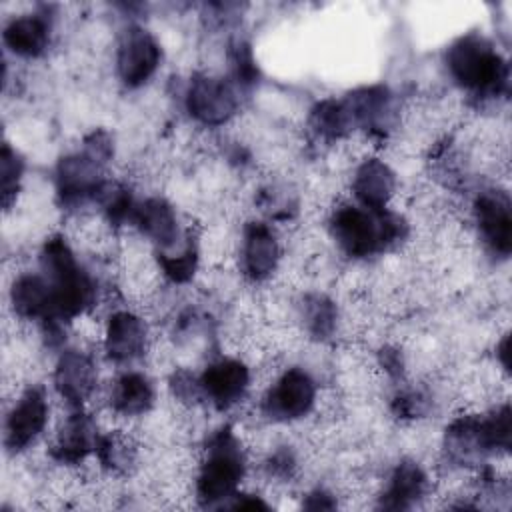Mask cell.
Listing matches in <instances>:
<instances>
[{"mask_svg": "<svg viewBox=\"0 0 512 512\" xmlns=\"http://www.w3.org/2000/svg\"><path fill=\"white\" fill-rule=\"evenodd\" d=\"M96 426L92 418L80 408L66 416L56 434L52 454L60 464H80L96 446Z\"/></svg>", "mask_w": 512, "mask_h": 512, "instance_id": "cell-17", "label": "cell"}, {"mask_svg": "<svg viewBox=\"0 0 512 512\" xmlns=\"http://www.w3.org/2000/svg\"><path fill=\"white\" fill-rule=\"evenodd\" d=\"M474 220L482 242L500 256H508L512 248V214L510 198L502 190L480 192L474 200Z\"/></svg>", "mask_w": 512, "mask_h": 512, "instance_id": "cell-10", "label": "cell"}, {"mask_svg": "<svg viewBox=\"0 0 512 512\" xmlns=\"http://www.w3.org/2000/svg\"><path fill=\"white\" fill-rule=\"evenodd\" d=\"M22 176V160L8 144L2 148V192H4V206H10V198L18 188Z\"/></svg>", "mask_w": 512, "mask_h": 512, "instance_id": "cell-24", "label": "cell"}, {"mask_svg": "<svg viewBox=\"0 0 512 512\" xmlns=\"http://www.w3.org/2000/svg\"><path fill=\"white\" fill-rule=\"evenodd\" d=\"M186 110L204 126H222L238 110L236 86L210 74H196L186 88Z\"/></svg>", "mask_w": 512, "mask_h": 512, "instance_id": "cell-7", "label": "cell"}, {"mask_svg": "<svg viewBox=\"0 0 512 512\" xmlns=\"http://www.w3.org/2000/svg\"><path fill=\"white\" fill-rule=\"evenodd\" d=\"M406 232L404 220L384 210H370L358 204L340 206L330 218V234L350 258H368L392 246Z\"/></svg>", "mask_w": 512, "mask_h": 512, "instance_id": "cell-2", "label": "cell"}, {"mask_svg": "<svg viewBox=\"0 0 512 512\" xmlns=\"http://www.w3.org/2000/svg\"><path fill=\"white\" fill-rule=\"evenodd\" d=\"M10 304L22 320H44L50 318V288L44 274L24 272L18 274L10 288Z\"/></svg>", "mask_w": 512, "mask_h": 512, "instance_id": "cell-20", "label": "cell"}, {"mask_svg": "<svg viewBox=\"0 0 512 512\" xmlns=\"http://www.w3.org/2000/svg\"><path fill=\"white\" fill-rule=\"evenodd\" d=\"M50 404L46 392L38 386L26 388L12 404L4 420V446L8 452H24L46 430Z\"/></svg>", "mask_w": 512, "mask_h": 512, "instance_id": "cell-6", "label": "cell"}, {"mask_svg": "<svg viewBox=\"0 0 512 512\" xmlns=\"http://www.w3.org/2000/svg\"><path fill=\"white\" fill-rule=\"evenodd\" d=\"M242 270L254 280L262 282L272 276L280 262V244L274 230L264 222H250L242 234Z\"/></svg>", "mask_w": 512, "mask_h": 512, "instance_id": "cell-13", "label": "cell"}, {"mask_svg": "<svg viewBox=\"0 0 512 512\" xmlns=\"http://www.w3.org/2000/svg\"><path fill=\"white\" fill-rule=\"evenodd\" d=\"M196 262H198V252L196 246L192 242L180 246L176 252H158V264L160 270L166 278H170L172 282H188L194 276L196 270Z\"/></svg>", "mask_w": 512, "mask_h": 512, "instance_id": "cell-23", "label": "cell"}, {"mask_svg": "<svg viewBox=\"0 0 512 512\" xmlns=\"http://www.w3.org/2000/svg\"><path fill=\"white\" fill-rule=\"evenodd\" d=\"M396 192V174L382 158H366L352 176V194L358 206L370 210L388 208Z\"/></svg>", "mask_w": 512, "mask_h": 512, "instance_id": "cell-15", "label": "cell"}, {"mask_svg": "<svg viewBox=\"0 0 512 512\" xmlns=\"http://www.w3.org/2000/svg\"><path fill=\"white\" fill-rule=\"evenodd\" d=\"M304 508H308V510H332V508H336V500L332 498V494L318 488V490H314L306 496Z\"/></svg>", "mask_w": 512, "mask_h": 512, "instance_id": "cell-26", "label": "cell"}, {"mask_svg": "<svg viewBox=\"0 0 512 512\" xmlns=\"http://www.w3.org/2000/svg\"><path fill=\"white\" fill-rule=\"evenodd\" d=\"M302 320L306 332L316 340H326L336 332L338 310L324 294H308L302 304Z\"/></svg>", "mask_w": 512, "mask_h": 512, "instance_id": "cell-22", "label": "cell"}, {"mask_svg": "<svg viewBox=\"0 0 512 512\" xmlns=\"http://www.w3.org/2000/svg\"><path fill=\"white\" fill-rule=\"evenodd\" d=\"M310 130L326 142H334L344 138L346 134H350L354 130V122L352 116L348 112V106L344 100H334V98H326L320 100L312 110H310V118H308Z\"/></svg>", "mask_w": 512, "mask_h": 512, "instance_id": "cell-21", "label": "cell"}, {"mask_svg": "<svg viewBox=\"0 0 512 512\" xmlns=\"http://www.w3.org/2000/svg\"><path fill=\"white\" fill-rule=\"evenodd\" d=\"M102 340L104 354L110 362L130 364L146 354L148 328L138 314L130 310H116L106 320Z\"/></svg>", "mask_w": 512, "mask_h": 512, "instance_id": "cell-11", "label": "cell"}, {"mask_svg": "<svg viewBox=\"0 0 512 512\" xmlns=\"http://www.w3.org/2000/svg\"><path fill=\"white\" fill-rule=\"evenodd\" d=\"M4 46L20 58H36L50 44V22L40 14H20L6 22Z\"/></svg>", "mask_w": 512, "mask_h": 512, "instance_id": "cell-18", "label": "cell"}, {"mask_svg": "<svg viewBox=\"0 0 512 512\" xmlns=\"http://www.w3.org/2000/svg\"><path fill=\"white\" fill-rule=\"evenodd\" d=\"M318 400L314 378L300 366L286 368L262 398V412L276 422H294L308 416Z\"/></svg>", "mask_w": 512, "mask_h": 512, "instance_id": "cell-5", "label": "cell"}, {"mask_svg": "<svg viewBox=\"0 0 512 512\" xmlns=\"http://www.w3.org/2000/svg\"><path fill=\"white\" fill-rule=\"evenodd\" d=\"M266 468H268V474H270V476L288 480V478H292V474H294V470H296V458H294L292 450H288V448H278V450L268 458Z\"/></svg>", "mask_w": 512, "mask_h": 512, "instance_id": "cell-25", "label": "cell"}, {"mask_svg": "<svg viewBox=\"0 0 512 512\" xmlns=\"http://www.w3.org/2000/svg\"><path fill=\"white\" fill-rule=\"evenodd\" d=\"M156 392L150 378L142 372L120 374L110 388V410L122 418H134L146 414L154 404Z\"/></svg>", "mask_w": 512, "mask_h": 512, "instance_id": "cell-19", "label": "cell"}, {"mask_svg": "<svg viewBox=\"0 0 512 512\" xmlns=\"http://www.w3.org/2000/svg\"><path fill=\"white\" fill-rule=\"evenodd\" d=\"M244 476V448L232 428H220L210 436L204 448V458L196 474V498L204 506L234 498Z\"/></svg>", "mask_w": 512, "mask_h": 512, "instance_id": "cell-3", "label": "cell"}, {"mask_svg": "<svg viewBox=\"0 0 512 512\" xmlns=\"http://www.w3.org/2000/svg\"><path fill=\"white\" fill-rule=\"evenodd\" d=\"M134 226L158 252H168L180 244V226L174 208L164 198H146L134 208Z\"/></svg>", "mask_w": 512, "mask_h": 512, "instance_id": "cell-14", "label": "cell"}, {"mask_svg": "<svg viewBox=\"0 0 512 512\" xmlns=\"http://www.w3.org/2000/svg\"><path fill=\"white\" fill-rule=\"evenodd\" d=\"M200 396L214 408L228 410L244 400L250 388V368L238 358H220L206 366L198 378Z\"/></svg>", "mask_w": 512, "mask_h": 512, "instance_id": "cell-9", "label": "cell"}, {"mask_svg": "<svg viewBox=\"0 0 512 512\" xmlns=\"http://www.w3.org/2000/svg\"><path fill=\"white\" fill-rule=\"evenodd\" d=\"M40 268L50 288V326L74 320L92 306L96 296L94 280L62 236L46 240L40 252Z\"/></svg>", "mask_w": 512, "mask_h": 512, "instance_id": "cell-1", "label": "cell"}, {"mask_svg": "<svg viewBox=\"0 0 512 512\" xmlns=\"http://www.w3.org/2000/svg\"><path fill=\"white\" fill-rule=\"evenodd\" d=\"M428 474L414 460H402L388 476L386 488L380 496V506L390 510L414 508L428 494Z\"/></svg>", "mask_w": 512, "mask_h": 512, "instance_id": "cell-16", "label": "cell"}, {"mask_svg": "<svg viewBox=\"0 0 512 512\" xmlns=\"http://www.w3.org/2000/svg\"><path fill=\"white\" fill-rule=\"evenodd\" d=\"M446 68L452 80L476 94H498L506 88L508 68L492 44L478 36L466 34L446 50Z\"/></svg>", "mask_w": 512, "mask_h": 512, "instance_id": "cell-4", "label": "cell"}, {"mask_svg": "<svg viewBox=\"0 0 512 512\" xmlns=\"http://www.w3.org/2000/svg\"><path fill=\"white\" fill-rule=\"evenodd\" d=\"M162 50L158 40L142 26H130L116 50V72L124 86L138 88L158 70Z\"/></svg>", "mask_w": 512, "mask_h": 512, "instance_id": "cell-8", "label": "cell"}, {"mask_svg": "<svg viewBox=\"0 0 512 512\" xmlns=\"http://www.w3.org/2000/svg\"><path fill=\"white\" fill-rule=\"evenodd\" d=\"M54 388L72 410L84 408L96 390L92 358L80 350H64L54 370Z\"/></svg>", "mask_w": 512, "mask_h": 512, "instance_id": "cell-12", "label": "cell"}]
</instances>
